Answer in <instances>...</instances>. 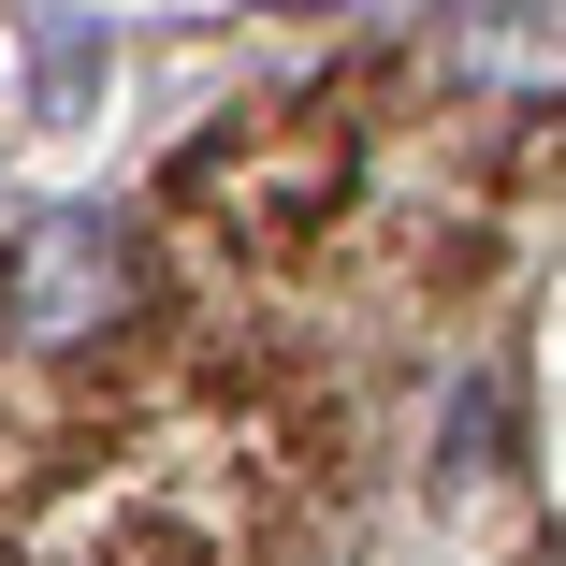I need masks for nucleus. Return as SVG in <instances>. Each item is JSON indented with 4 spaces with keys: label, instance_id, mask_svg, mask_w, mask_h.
Segmentation results:
<instances>
[{
    "label": "nucleus",
    "instance_id": "1",
    "mask_svg": "<svg viewBox=\"0 0 566 566\" xmlns=\"http://www.w3.org/2000/svg\"><path fill=\"white\" fill-rule=\"evenodd\" d=\"M117 305H132V233H117V218H87V203L30 218L15 262H0V319H15L30 349H102V319H117Z\"/></svg>",
    "mask_w": 566,
    "mask_h": 566
},
{
    "label": "nucleus",
    "instance_id": "2",
    "mask_svg": "<svg viewBox=\"0 0 566 566\" xmlns=\"http://www.w3.org/2000/svg\"><path fill=\"white\" fill-rule=\"evenodd\" d=\"M436 73L480 102H566V0H480L436 30Z\"/></svg>",
    "mask_w": 566,
    "mask_h": 566
}]
</instances>
